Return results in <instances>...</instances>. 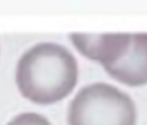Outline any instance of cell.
<instances>
[{
	"label": "cell",
	"mask_w": 147,
	"mask_h": 125,
	"mask_svg": "<svg viewBox=\"0 0 147 125\" xmlns=\"http://www.w3.org/2000/svg\"><path fill=\"white\" fill-rule=\"evenodd\" d=\"M15 78L24 97L38 105H51L73 92L78 80V65L64 46L39 43L20 58Z\"/></svg>",
	"instance_id": "obj_1"
},
{
	"label": "cell",
	"mask_w": 147,
	"mask_h": 125,
	"mask_svg": "<svg viewBox=\"0 0 147 125\" xmlns=\"http://www.w3.org/2000/svg\"><path fill=\"white\" fill-rule=\"evenodd\" d=\"M68 125H135L136 108L125 93L107 83L82 88L68 108Z\"/></svg>",
	"instance_id": "obj_2"
},
{
	"label": "cell",
	"mask_w": 147,
	"mask_h": 125,
	"mask_svg": "<svg viewBox=\"0 0 147 125\" xmlns=\"http://www.w3.org/2000/svg\"><path fill=\"white\" fill-rule=\"evenodd\" d=\"M104 68L123 84L130 86L147 84V33H131L130 42L121 56Z\"/></svg>",
	"instance_id": "obj_3"
},
{
	"label": "cell",
	"mask_w": 147,
	"mask_h": 125,
	"mask_svg": "<svg viewBox=\"0 0 147 125\" xmlns=\"http://www.w3.org/2000/svg\"><path fill=\"white\" fill-rule=\"evenodd\" d=\"M131 33H71L70 40L83 56L101 63L103 67L115 63L128 46Z\"/></svg>",
	"instance_id": "obj_4"
},
{
	"label": "cell",
	"mask_w": 147,
	"mask_h": 125,
	"mask_svg": "<svg viewBox=\"0 0 147 125\" xmlns=\"http://www.w3.org/2000/svg\"><path fill=\"white\" fill-rule=\"evenodd\" d=\"M8 125H51L50 122L45 116L34 112L22 113L15 116L13 120L8 123Z\"/></svg>",
	"instance_id": "obj_5"
}]
</instances>
